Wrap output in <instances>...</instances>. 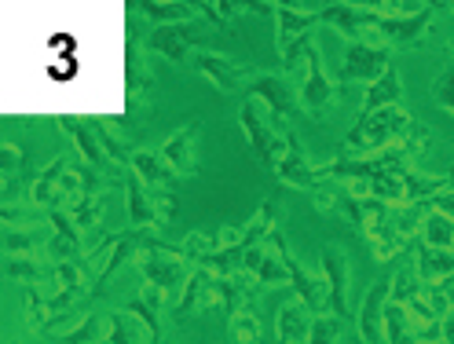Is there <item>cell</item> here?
Here are the masks:
<instances>
[{
    "label": "cell",
    "mask_w": 454,
    "mask_h": 344,
    "mask_svg": "<svg viewBox=\"0 0 454 344\" xmlns=\"http://www.w3.org/2000/svg\"><path fill=\"white\" fill-rule=\"evenodd\" d=\"M129 22L118 0L0 4V110L103 118L125 103Z\"/></svg>",
    "instance_id": "cell-1"
}]
</instances>
